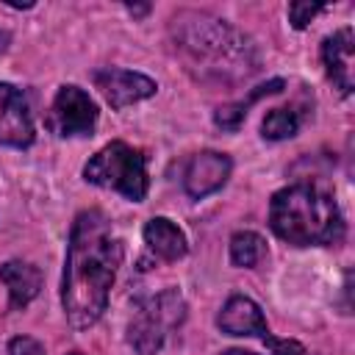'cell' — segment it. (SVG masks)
<instances>
[{
	"mask_svg": "<svg viewBox=\"0 0 355 355\" xmlns=\"http://www.w3.org/2000/svg\"><path fill=\"white\" fill-rule=\"evenodd\" d=\"M119 263L122 241L111 219L97 208L80 211L69 230L61 280L64 313L75 330H86L103 316Z\"/></svg>",
	"mask_w": 355,
	"mask_h": 355,
	"instance_id": "1",
	"label": "cell"
},
{
	"mask_svg": "<svg viewBox=\"0 0 355 355\" xmlns=\"http://www.w3.org/2000/svg\"><path fill=\"white\" fill-rule=\"evenodd\" d=\"M47 125L55 136H86L97 125V105L83 89L61 86L53 97Z\"/></svg>",
	"mask_w": 355,
	"mask_h": 355,
	"instance_id": "6",
	"label": "cell"
},
{
	"mask_svg": "<svg viewBox=\"0 0 355 355\" xmlns=\"http://www.w3.org/2000/svg\"><path fill=\"white\" fill-rule=\"evenodd\" d=\"M283 86H286V83H283L280 78H275V80H269V83H263V86H255L244 100L230 103V105H222V108L214 114V122H216L219 128H225V130H239V125L244 122L250 105L258 103V100L266 97V94H277V92H283Z\"/></svg>",
	"mask_w": 355,
	"mask_h": 355,
	"instance_id": "14",
	"label": "cell"
},
{
	"mask_svg": "<svg viewBox=\"0 0 355 355\" xmlns=\"http://www.w3.org/2000/svg\"><path fill=\"white\" fill-rule=\"evenodd\" d=\"M69 355H80V352H69Z\"/></svg>",
	"mask_w": 355,
	"mask_h": 355,
	"instance_id": "19",
	"label": "cell"
},
{
	"mask_svg": "<svg viewBox=\"0 0 355 355\" xmlns=\"http://www.w3.org/2000/svg\"><path fill=\"white\" fill-rule=\"evenodd\" d=\"M0 280L8 288V297H11L14 308L28 305L42 288V272L28 261H6L0 266Z\"/></svg>",
	"mask_w": 355,
	"mask_h": 355,
	"instance_id": "13",
	"label": "cell"
},
{
	"mask_svg": "<svg viewBox=\"0 0 355 355\" xmlns=\"http://www.w3.org/2000/svg\"><path fill=\"white\" fill-rule=\"evenodd\" d=\"M322 11V6H311V3H291L288 6V19H291V25L297 28V31H302L316 14Z\"/></svg>",
	"mask_w": 355,
	"mask_h": 355,
	"instance_id": "17",
	"label": "cell"
},
{
	"mask_svg": "<svg viewBox=\"0 0 355 355\" xmlns=\"http://www.w3.org/2000/svg\"><path fill=\"white\" fill-rule=\"evenodd\" d=\"M269 227L277 239L294 247L336 244L344 236L338 205L311 183H294L272 194Z\"/></svg>",
	"mask_w": 355,
	"mask_h": 355,
	"instance_id": "2",
	"label": "cell"
},
{
	"mask_svg": "<svg viewBox=\"0 0 355 355\" xmlns=\"http://www.w3.org/2000/svg\"><path fill=\"white\" fill-rule=\"evenodd\" d=\"M33 116L22 89L0 83V144L3 147H28L33 144Z\"/></svg>",
	"mask_w": 355,
	"mask_h": 355,
	"instance_id": "8",
	"label": "cell"
},
{
	"mask_svg": "<svg viewBox=\"0 0 355 355\" xmlns=\"http://www.w3.org/2000/svg\"><path fill=\"white\" fill-rule=\"evenodd\" d=\"M355 36L352 28H338L322 42V64L327 69V78L341 94H349L355 86V58H352Z\"/></svg>",
	"mask_w": 355,
	"mask_h": 355,
	"instance_id": "10",
	"label": "cell"
},
{
	"mask_svg": "<svg viewBox=\"0 0 355 355\" xmlns=\"http://www.w3.org/2000/svg\"><path fill=\"white\" fill-rule=\"evenodd\" d=\"M216 324L225 333H230V336H255L261 341H266L272 336L269 327H266V319H263L261 308L250 297H230L222 305Z\"/></svg>",
	"mask_w": 355,
	"mask_h": 355,
	"instance_id": "11",
	"label": "cell"
},
{
	"mask_svg": "<svg viewBox=\"0 0 355 355\" xmlns=\"http://www.w3.org/2000/svg\"><path fill=\"white\" fill-rule=\"evenodd\" d=\"M186 319V300L178 288H164L158 297L136 302L128 324V341L139 355H155L164 344L166 330Z\"/></svg>",
	"mask_w": 355,
	"mask_h": 355,
	"instance_id": "5",
	"label": "cell"
},
{
	"mask_svg": "<svg viewBox=\"0 0 355 355\" xmlns=\"http://www.w3.org/2000/svg\"><path fill=\"white\" fill-rule=\"evenodd\" d=\"M92 80L111 108H125L130 103L153 97L158 89L153 78H147L141 72H130V69H114V67L92 72Z\"/></svg>",
	"mask_w": 355,
	"mask_h": 355,
	"instance_id": "7",
	"label": "cell"
},
{
	"mask_svg": "<svg viewBox=\"0 0 355 355\" xmlns=\"http://www.w3.org/2000/svg\"><path fill=\"white\" fill-rule=\"evenodd\" d=\"M266 255V244H263V239L258 236V233H252V230H239V233H233V239H230V261L236 263V266H255L261 258Z\"/></svg>",
	"mask_w": 355,
	"mask_h": 355,
	"instance_id": "15",
	"label": "cell"
},
{
	"mask_svg": "<svg viewBox=\"0 0 355 355\" xmlns=\"http://www.w3.org/2000/svg\"><path fill=\"white\" fill-rule=\"evenodd\" d=\"M83 178L100 189H111L133 202L147 197V155L139 147H130L128 141H111L103 150H97L86 166Z\"/></svg>",
	"mask_w": 355,
	"mask_h": 355,
	"instance_id": "4",
	"label": "cell"
},
{
	"mask_svg": "<svg viewBox=\"0 0 355 355\" xmlns=\"http://www.w3.org/2000/svg\"><path fill=\"white\" fill-rule=\"evenodd\" d=\"M230 178V158L216 150H202L189 158L183 169V189L189 197L202 200L214 191H219Z\"/></svg>",
	"mask_w": 355,
	"mask_h": 355,
	"instance_id": "9",
	"label": "cell"
},
{
	"mask_svg": "<svg viewBox=\"0 0 355 355\" xmlns=\"http://www.w3.org/2000/svg\"><path fill=\"white\" fill-rule=\"evenodd\" d=\"M8 355H44V347H42L36 338L17 336V338H11V344H8Z\"/></svg>",
	"mask_w": 355,
	"mask_h": 355,
	"instance_id": "18",
	"label": "cell"
},
{
	"mask_svg": "<svg viewBox=\"0 0 355 355\" xmlns=\"http://www.w3.org/2000/svg\"><path fill=\"white\" fill-rule=\"evenodd\" d=\"M180 28V47L194 58V64H202V69H236L239 75H250L255 69L247 58L252 47L230 25L205 14H191V22Z\"/></svg>",
	"mask_w": 355,
	"mask_h": 355,
	"instance_id": "3",
	"label": "cell"
},
{
	"mask_svg": "<svg viewBox=\"0 0 355 355\" xmlns=\"http://www.w3.org/2000/svg\"><path fill=\"white\" fill-rule=\"evenodd\" d=\"M144 244L164 261H178L189 252L183 230L166 216H155L144 225Z\"/></svg>",
	"mask_w": 355,
	"mask_h": 355,
	"instance_id": "12",
	"label": "cell"
},
{
	"mask_svg": "<svg viewBox=\"0 0 355 355\" xmlns=\"http://www.w3.org/2000/svg\"><path fill=\"white\" fill-rule=\"evenodd\" d=\"M261 130H263V139H269V141L291 139L300 130V114L294 108H272L263 116Z\"/></svg>",
	"mask_w": 355,
	"mask_h": 355,
	"instance_id": "16",
	"label": "cell"
},
{
	"mask_svg": "<svg viewBox=\"0 0 355 355\" xmlns=\"http://www.w3.org/2000/svg\"><path fill=\"white\" fill-rule=\"evenodd\" d=\"M305 355H308V352H305Z\"/></svg>",
	"mask_w": 355,
	"mask_h": 355,
	"instance_id": "20",
	"label": "cell"
}]
</instances>
